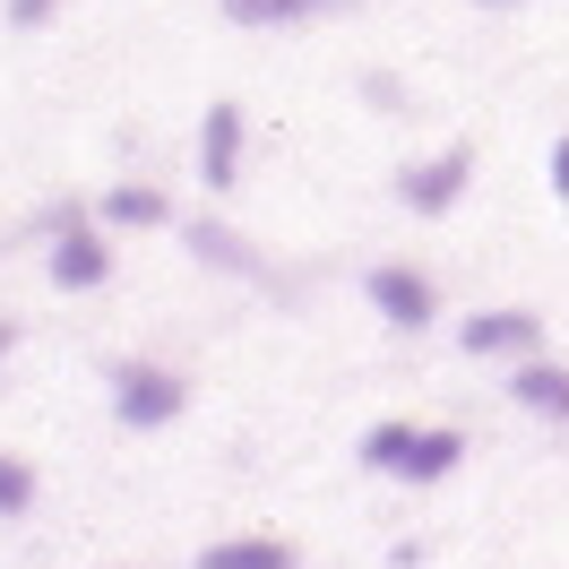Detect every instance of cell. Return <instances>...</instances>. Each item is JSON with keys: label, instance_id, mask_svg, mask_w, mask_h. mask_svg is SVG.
<instances>
[{"label": "cell", "instance_id": "1", "mask_svg": "<svg viewBox=\"0 0 569 569\" xmlns=\"http://www.w3.org/2000/svg\"><path fill=\"white\" fill-rule=\"evenodd\" d=\"M104 380H112V423L121 431H164L190 406V380H181L173 362H112Z\"/></svg>", "mask_w": 569, "mask_h": 569}, {"label": "cell", "instance_id": "2", "mask_svg": "<svg viewBox=\"0 0 569 569\" xmlns=\"http://www.w3.org/2000/svg\"><path fill=\"white\" fill-rule=\"evenodd\" d=\"M362 293H371V311H380L397 337H423V328L440 320V284H431L423 268H406V259H371V268H362Z\"/></svg>", "mask_w": 569, "mask_h": 569}, {"label": "cell", "instance_id": "3", "mask_svg": "<svg viewBox=\"0 0 569 569\" xmlns=\"http://www.w3.org/2000/svg\"><path fill=\"white\" fill-rule=\"evenodd\" d=\"M43 268H52L61 293H96V284L112 277V242L87 224V208H52V259H43Z\"/></svg>", "mask_w": 569, "mask_h": 569}, {"label": "cell", "instance_id": "4", "mask_svg": "<svg viewBox=\"0 0 569 569\" xmlns=\"http://www.w3.org/2000/svg\"><path fill=\"white\" fill-rule=\"evenodd\" d=\"M466 181H475V147L449 139L440 156H423V164H406V173H397V199H406L415 216H449L466 199Z\"/></svg>", "mask_w": 569, "mask_h": 569}, {"label": "cell", "instance_id": "5", "mask_svg": "<svg viewBox=\"0 0 569 569\" xmlns=\"http://www.w3.org/2000/svg\"><path fill=\"white\" fill-rule=\"evenodd\" d=\"M458 346H466L475 362H492V355L527 362V355H543V320H535V311H518V302H509V311H475V320L458 328Z\"/></svg>", "mask_w": 569, "mask_h": 569}, {"label": "cell", "instance_id": "6", "mask_svg": "<svg viewBox=\"0 0 569 569\" xmlns=\"http://www.w3.org/2000/svg\"><path fill=\"white\" fill-rule=\"evenodd\" d=\"M181 242H190V259H199V268H216V277L268 284V259H259V242H242V233H233V224H216V216H190V224H181Z\"/></svg>", "mask_w": 569, "mask_h": 569}, {"label": "cell", "instance_id": "7", "mask_svg": "<svg viewBox=\"0 0 569 569\" xmlns=\"http://www.w3.org/2000/svg\"><path fill=\"white\" fill-rule=\"evenodd\" d=\"M242 104H208V121H199V181L208 190H233L242 181Z\"/></svg>", "mask_w": 569, "mask_h": 569}, {"label": "cell", "instance_id": "8", "mask_svg": "<svg viewBox=\"0 0 569 569\" xmlns=\"http://www.w3.org/2000/svg\"><path fill=\"white\" fill-rule=\"evenodd\" d=\"M509 397H518L527 415H543V423H569V371H561V362L527 355L518 371H509Z\"/></svg>", "mask_w": 569, "mask_h": 569}, {"label": "cell", "instance_id": "9", "mask_svg": "<svg viewBox=\"0 0 569 569\" xmlns=\"http://www.w3.org/2000/svg\"><path fill=\"white\" fill-rule=\"evenodd\" d=\"M96 216L121 224V233H156V224H173V199H164V190H147V181H112L104 199H96Z\"/></svg>", "mask_w": 569, "mask_h": 569}, {"label": "cell", "instance_id": "10", "mask_svg": "<svg viewBox=\"0 0 569 569\" xmlns=\"http://www.w3.org/2000/svg\"><path fill=\"white\" fill-rule=\"evenodd\" d=\"M199 569H293V543L284 535H224L199 552Z\"/></svg>", "mask_w": 569, "mask_h": 569}, {"label": "cell", "instance_id": "11", "mask_svg": "<svg viewBox=\"0 0 569 569\" xmlns=\"http://www.w3.org/2000/svg\"><path fill=\"white\" fill-rule=\"evenodd\" d=\"M328 9H355V0H224L233 27H311Z\"/></svg>", "mask_w": 569, "mask_h": 569}, {"label": "cell", "instance_id": "12", "mask_svg": "<svg viewBox=\"0 0 569 569\" xmlns=\"http://www.w3.org/2000/svg\"><path fill=\"white\" fill-rule=\"evenodd\" d=\"M458 458H466V431L423 423V431H415V449H406V483H440V475H449Z\"/></svg>", "mask_w": 569, "mask_h": 569}, {"label": "cell", "instance_id": "13", "mask_svg": "<svg viewBox=\"0 0 569 569\" xmlns=\"http://www.w3.org/2000/svg\"><path fill=\"white\" fill-rule=\"evenodd\" d=\"M415 431H423V423H371L355 458L371 466V475H406V449H415Z\"/></svg>", "mask_w": 569, "mask_h": 569}, {"label": "cell", "instance_id": "14", "mask_svg": "<svg viewBox=\"0 0 569 569\" xmlns=\"http://www.w3.org/2000/svg\"><path fill=\"white\" fill-rule=\"evenodd\" d=\"M27 509H36V466L0 449V518H27Z\"/></svg>", "mask_w": 569, "mask_h": 569}, {"label": "cell", "instance_id": "15", "mask_svg": "<svg viewBox=\"0 0 569 569\" xmlns=\"http://www.w3.org/2000/svg\"><path fill=\"white\" fill-rule=\"evenodd\" d=\"M52 9H61V0H9V27L36 36V27H52Z\"/></svg>", "mask_w": 569, "mask_h": 569}, {"label": "cell", "instance_id": "16", "mask_svg": "<svg viewBox=\"0 0 569 569\" xmlns=\"http://www.w3.org/2000/svg\"><path fill=\"white\" fill-rule=\"evenodd\" d=\"M362 96H371L380 112H397V104H406V87H397V78H362Z\"/></svg>", "mask_w": 569, "mask_h": 569}, {"label": "cell", "instance_id": "17", "mask_svg": "<svg viewBox=\"0 0 569 569\" xmlns=\"http://www.w3.org/2000/svg\"><path fill=\"white\" fill-rule=\"evenodd\" d=\"M552 199H569V139H552Z\"/></svg>", "mask_w": 569, "mask_h": 569}, {"label": "cell", "instance_id": "18", "mask_svg": "<svg viewBox=\"0 0 569 569\" xmlns=\"http://www.w3.org/2000/svg\"><path fill=\"white\" fill-rule=\"evenodd\" d=\"M9 355H18V320H0V371H9Z\"/></svg>", "mask_w": 569, "mask_h": 569}, {"label": "cell", "instance_id": "19", "mask_svg": "<svg viewBox=\"0 0 569 569\" xmlns=\"http://www.w3.org/2000/svg\"><path fill=\"white\" fill-rule=\"evenodd\" d=\"M475 9H518V0H475Z\"/></svg>", "mask_w": 569, "mask_h": 569}]
</instances>
